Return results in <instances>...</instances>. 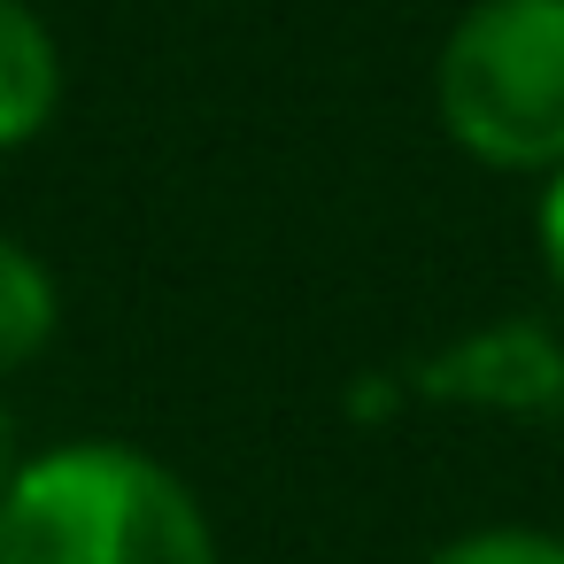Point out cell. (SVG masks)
<instances>
[{"instance_id":"1","label":"cell","mask_w":564,"mask_h":564,"mask_svg":"<svg viewBox=\"0 0 564 564\" xmlns=\"http://www.w3.org/2000/svg\"><path fill=\"white\" fill-rule=\"evenodd\" d=\"M0 564H225V549L155 448L55 441L0 495Z\"/></svg>"},{"instance_id":"2","label":"cell","mask_w":564,"mask_h":564,"mask_svg":"<svg viewBox=\"0 0 564 564\" xmlns=\"http://www.w3.org/2000/svg\"><path fill=\"white\" fill-rule=\"evenodd\" d=\"M433 117L487 171H564V0H471L433 55Z\"/></svg>"},{"instance_id":"3","label":"cell","mask_w":564,"mask_h":564,"mask_svg":"<svg viewBox=\"0 0 564 564\" xmlns=\"http://www.w3.org/2000/svg\"><path fill=\"white\" fill-rule=\"evenodd\" d=\"M433 394H464V402L533 410V402H556V394H564V356H556L541 333L502 325V333L464 340L448 364H433Z\"/></svg>"},{"instance_id":"4","label":"cell","mask_w":564,"mask_h":564,"mask_svg":"<svg viewBox=\"0 0 564 564\" xmlns=\"http://www.w3.org/2000/svg\"><path fill=\"white\" fill-rule=\"evenodd\" d=\"M63 109V47L32 0H0V155L32 148Z\"/></svg>"},{"instance_id":"5","label":"cell","mask_w":564,"mask_h":564,"mask_svg":"<svg viewBox=\"0 0 564 564\" xmlns=\"http://www.w3.org/2000/svg\"><path fill=\"white\" fill-rule=\"evenodd\" d=\"M55 325H63V286H55L47 256L24 248L17 232H0V379L40 364Z\"/></svg>"},{"instance_id":"6","label":"cell","mask_w":564,"mask_h":564,"mask_svg":"<svg viewBox=\"0 0 564 564\" xmlns=\"http://www.w3.org/2000/svg\"><path fill=\"white\" fill-rule=\"evenodd\" d=\"M425 564H564V533L549 525H471L441 541Z\"/></svg>"},{"instance_id":"7","label":"cell","mask_w":564,"mask_h":564,"mask_svg":"<svg viewBox=\"0 0 564 564\" xmlns=\"http://www.w3.org/2000/svg\"><path fill=\"white\" fill-rule=\"evenodd\" d=\"M533 248H541V271L549 286L564 294V171L541 178V209H533Z\"/></svg>"},{"instance_id":"8","label":"cell","mask_w":564,"mask_h":564,"mask_svg":"<svg viewBox=\"0 0 564 564\" xmlns=\"http://www.w3.org/2000/svg\"><path fill=\"white\" fill-rule=\"evenodd\" d=\"M17 464H24V433H17V410L0 402V495H9V479H17Z\"/></svg>"}]
</instances>
